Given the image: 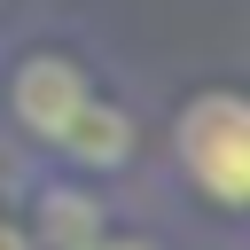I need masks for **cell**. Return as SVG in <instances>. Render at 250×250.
<instances>
[{
    "label": "cell",
    "instance_id": "1",
    "mask_svg": "<svg viewBox=\"0 0 250 250\" xmlns=\"http://www.w3.org/2000/svg\"><path fill=\"white\" fill-rule=\"evenodd\" d=\"M172 148H180V172L211 203L242 211V195H250V109H242V94H227V86L219 94H195L180 109Z\"/></svg>",
    "mask_w": 250,
    "mask_h": 250
},
{
    "label": "cell",
    "instance_id": "2",
    "mask_svg": "<svg viewBox=\"0 0 250 250\" xmlns=\"http://www.w3.org/2000/svg\"><path fill=\"white\" fill-rule=\"evenodd\" d=\"M86 94H94V78H86L70 55H23V62H16V78H8V102H16V117H23L39 141H55V133H62V117H70Z\"/></svg>",
    "mask_w": 250,
    "mask_h": 250
},
{
    "label": "cell",
    "instance_id": "3",
    "mask_svg": "<svg viewBox=\"0 0 250 250\" xmlns=\"http://www.w3.org/2000/svg\"><path fill=\"white\" fill-rule=\"evenodd\" d=\"M62 164H86V172H109V164H125L133 156V117L109 102V94H86L70 117H62V133L47 141Z\"/></svg>",
    "mask_w": 250,
    "mask_h": 250
},
{
    "label": "cell",
    "instance_id": "4",
    "mask_svg": "<svg viewBox=\"0 0 250 250\" xmlns=\"http://www.w3.org/2000/svg\"><path fill=\"white\" fill-rule=\"evenodd\" d=\"M39 234H47L55 250H86V242L102 234V211H94V195L47 188V195H39Z\"/></svg>",
    "mask_w": 250,
    "mask_h": 250
},
{
    "label": "cell",
    "instance_id": "5",
    "mask_svg": "<svg viewBox=\"0 0 250 250\" xmlns=\"http://www.w3.org/2000/svg\"><path fill=\"white\" fill-rule=\"evenodd\" d=\"M0 250H39V242H31L23 227H8V219H0Z\"/></svg>",
    "mask_w": 250,
    "mask_h": 250
},
{
    "label": "cell",
    "instance_id": "6",
    "mask_svg": "<svg viewBox=\"0 0 250 250\" xmlns=\"http://www.w3.org/2000/svg\"><path fill=\"white\" fill-rule=\"evenodd\" d=\"M86 250H148V242H109V234H94Z\"/></svg>",
    "mask_w": 250,
    "mask_h": 250
}]
</instances>
